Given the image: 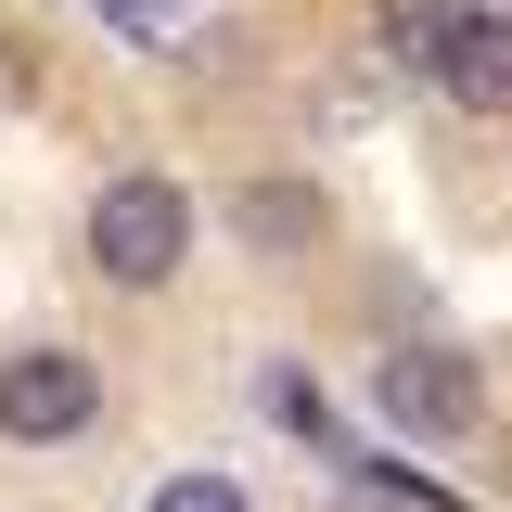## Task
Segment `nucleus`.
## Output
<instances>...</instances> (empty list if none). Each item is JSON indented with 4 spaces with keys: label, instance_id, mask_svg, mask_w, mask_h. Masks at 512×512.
Segmentation results:
<instances>
[{
    "label": "nucleus",
    "instance_id": "obj_1",
    "mask_svg": "<svg viewBox=\"0 0 512 512\" xmlns=\"http://www.w3.org/2000/svg\"><path fill=\"white\" fill-rule=\"evenodd\" d=\"M180 244H192V205L167 180H103L90 192V269H103V282L154 295V282L180 269Z\"/></svg>",
    "mask_w": 512,
    "mask_h": 512
},
{
    "label": "nucleus",
    "instance_id": "obj_2",
    "mask_svg": "<svg viewBox=\"0 0 512 512\" xmlns=\"http://www.w3.org/2000/svg\"><path fill=\"white\" fill-rule=\"evenodd\" d=\"M90 410H103V372H90L77 346H13V359H0V436L52 448V436H77Z\"/></svg>",
    "mask_w": 512,
    "mask_h": 512
},
{
    "label": "nucleus",
    "instance_id": "obj_3",
    "mask_svg": "<svg viewBox=\"0 0 512 512\" xmlns=\"http://www.w3.org/2000/svg\"><path fill=\"white\" fill-rule=\"evenodd\" d=\"M372 410L397 436H461V423L487 410V384H474V359H448V346H397L372 372Z\"/></svg>",
    "mask_w": 512,
    "mask_h": 512
},
{
    "label": "nucleus",
    "instance_id": "obj_4",
    "mask_svg": "<svg viewBox=\"0 0 512 512\" xmlns=\"http://www.w3.org/2000/svg\"><path fill=\"white\" fill-rule=\"evenodd\" d=\"M436 90L461 103V116H512V13H474V26L448 39Z\"/></svg>",
    "mask_w": 512,
    "mask_h": 512
},
{
    "label": "nucleus",
    "instance_id": "obj_5",
    "mask_svg": "<svg viewBox=\"0 0 512 512\" xmlns=\"http://www.w3.org/2000/svg\"><path fill=\"white\" fill-rule=\"evenodd\" d=\"M231 231L244 244H269V256H308L333 218H320V192H295V180H256V192H231Z\"/></svg>",
    "mask_w": 512,
    "mask_h": 512
},
{
    "label": "nucleus",
    "instance_id": "obj_6",
    "mask_svg": "<svg viewBox=\"0 0 512 512\" xmlns=\"http://www.w3.org/2000/svg\"><path fill=\"white\" fill-rule=\"evenodd\" d=\"M372 26H384V52L410 64V77H436V64H448V39L474 26V0H384Z\"/></svg>",
    "mask_w": 512,
    "mask_h": 512
},
{
    "label": "nucleus",
    "instance_id": "obj_7",
    "mask_svg": "<svg viewBox=\"0 0 512 512\" xmlns=\"http://www.w3.org/2000/svg\"><path fill=\"white\" fill-rule=\"evenodd\" d=\"M346 512H461V500L423 487L410 461H346Z\"/></svg>",
    "mask_w": 512,
    "mask_h": 512
},
{
    "label": "nucleus",
    "instance_id": "obj_8",
    "mask_svg": "<svg viewBox=\"0 0 512 512\" xmlns=\"http://www.w3.org/2000/svg\"><path fill=\"white\" fill-rule=\"evenodd\" d=\"M154 512H256V500L231 487V474H167V487H154Z\"/></svg>",
    "mask_w": 512,
    "mask_h": 512
},
{
    "label": "nucleus",
    "instance_id": "obj_9",
    "mask_svg": "<svg viewBox=\"0 0 512 512\" xmlns=\"http://www.w3.org/2000/svg\"><path fill=\"white\" fill-rule=\"evenodd\" d=\"M90 13H103V26H128V39H180V26H192L180 0H90Z\"/></svg>",
    "mask_w": 512,
    "mask_h": 512
}]
</instances>
